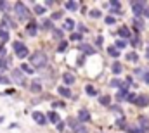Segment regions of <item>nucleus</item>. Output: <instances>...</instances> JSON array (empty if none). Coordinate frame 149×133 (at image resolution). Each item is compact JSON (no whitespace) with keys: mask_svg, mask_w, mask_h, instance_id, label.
Instances as JSON below:
<instances>
[{"mask_svg":"<svg viewBox=\"0 0 149 133\" xmlns=\"http://www.w3.org/2000/svg\"><path fill=\"white\" fill-rule=\"evenodd\" d=\"M30 62L33 64L31 67H43L47 64V55L43 52H35L31 57H30Z\"/></svg>","mask_w":149,"mask_h":133,"instance_id":"1","label":"nucleus"},{"mask_svg":"<svg viewBox=\"0 0 149 133\" xmlns=\"http://www.w3.org/2000/svg\"><path fill=\"white\" fill-rule=\"evenodd\" d=\"M14 50H16V55H17L19 59H24V57L28 55V48H26V45L21 43V42H14Z\"/></svg>","mask_w":149,"mask_h":133,"instance_id":"2","label":"nucleus"},{"mask_svg":"<svg viewBox=\"0 0 149 133\" xmlns=\"http://www.w3.org/2000/svg\"><path fill=\"white\" fill-rule=\"evenodd\" d=\"M16 14H17L19 19H28V17H30V10H28V9L24 7V3H21V2L16 3Z\"/></svg>","mask_w":149,"mask_h":133,"instance_id":"3","label":"nucleus"},{"mask_svg":"<svg viewBox=\"0 0 149 133\" xmlns=\"http://www.w3.org/2000/svg\"><path fill=\"white\" fill-rule=\"evenodd\" d=\"M130 5H132V10H134L135 14H142L144 9H146V3H144V2H132Z\"/></svg>","mask_w":149,"mask_h":133,"instance_id":"4","label":"nucleus"},{"mask_svg":"<svg viewBox=\"0 0 149 133\" xmlns=\"http://www.w3.org/2000/svg\"><path fill=\"white\" fill-rule=\"evenodd\" d=\"M134 104L139 105V107H146V105H149V95H137V99H135Z\"/></svg>","mask_w":149,"mask_h":133,"instance_id":"5","label":"nucleus"},{"mask_svg":"<svg viewBox=\"0 0 149 133\" xmlns=\"http://www.w3.org/2000/svg\"><path fill=\"white\" fill-rule=\"evenodd\" d=\"M12 78H14V81L19 83V85L24 83V76H23V73H21L19 69H14V71H12Z\"/></svg>","mask_w":149,"mask_h":133,"instance_id":"6","label":"nucleus"},{"mask_svg":"<svg viewBox=\"0 0 149 133\" xmlns=\"http://www.w3.org/2000/svg\"><path fill=\"white\" fill-rule=\"evenodd\" d=\"M78 119H80V121H83V123L90 121V112H88L87 109H81V111L78 112Z\"/></svg>","mask_w":149,"mask_h":133,"instance_id":"7","label":"nucleus"},{"mask_svg":"<svg viewBox=\"0 0 149 133\" xmlns=\"http://www.w3.org/2000/svg\"><path fill=\"white\" fill-rule=\"evenodd\" d=\"M33 119L37 121L38 125H45V116H43L42 112H38V111H35V112H33Z\"/></svg>","mask_w":149,"mask_h":133,"instance_id":"8","label":"nucleus"},{"mask_svg":"<svg viewBox=\"0 0 149 133\" xmlns=\"http://www.w3.org/2000/svg\"><path fill=\"white\" fill-rule=\"evenodd\" d=\"M0 40H3V42L9 40V31H7L5 24H0Z\"/></svg>","mask_w":149,"mask_h":133,"instance_id":"9","label":"nucleus"},{"mask_svg":"<svg viewBox=\"0 0 149 133\" xmlns=\"http://www.w3.org/2000/svg\"><path fill=\"white\" fill-rule=\"evenodd\" d=\"M80 50H81V52H85V54H94V52H95L88 43H81V45H80Z\"/></svg>","mask_w":149,"mask_h":133,"instance_id":"10","label":"nucleus"},{"mask_svg":"<svg viewBox=\"0 0 149 133\" xmlns=\"http://www.w3.org/2000/svg\"><path fill=\"white\" fill-rule=\"evenodd\" d=\"M118 35H120L121 38H130V36H132V35H130V30H128V28H125V26L118 30Z\"/></svg>","mask_w":149,"mask_h":133,"instance_id":"11","label":"nucleus"},{"mask_svg":"<svg viewBox=\"0 0 149 133\" xmlns=\"http://www.w3.org/2000/svg\"><path fill=\"white\" fill-rule=\"evenodd\" d=\"M63 81H64L66 85H71V83H74V76L71 73H66V74L63 76Z\"/></svg>","mask_w":149,"mask_h":133,"instance_id":"12","label":"nucleus"},{"mask_svg":"<svg viewBox=\"0 0 149 133\" xmlns=\"http://www.w3.org/2000/svg\"><path fill=\"white\" fill-rule=\"evenodd\" d=\"M59 94H61L63 97H66V99L71 97V92H70V88H66V87H59Z\"/></svg>","mask_w":149,"mask_h":133,"instance_id":"13","label":"nucleus"},{"mask_svg":"<svg viewBox=\"0 0 149 133\" xmlns=\"http://www.w3.org/2000/svg\"><path fill=\"white\" fill-rule=\"evenodd\" d=\"M64 7H66L68 10H76V9H78V3H76V2H71V0H68V2L64 3Z\"/></svg>","mask_w":149,"mask_h":133,"instance_id":"14","label":"nucleus"},{"mask_svg":"<svg viewBox=\"0 0 149 133\" xmlns=\"http://www.w3.org/2000/svg\"><path fill=\"white\" fill-rule=\"evenodd\" d=\"M109 102H111V97H109V95L99 97V104H101V105H109Z\"/></svg>","mask_w":149,"mask_h":133,"instance_id":"15","label":"nucleus"},{"mask_svg":"<svg viewBox=\"0 0 149 133\" xmlns=\"http://www.w3.org/2000/svg\"><path fill=\"white\" fill-rule=\"evenodd\" d=\"M26 30H28V35H31V36H35V33H37V24H35V23H30Z\"/></svg>","mask_w":149,"mask_h":133,"instance_id":"16","label":"nucleus"},{"mask_svg":"<svg viewBox=\"0 0 149 133\" xmlns=\"http://www.w3.org/2000/svg\"><path fill=\"white\" fill-rule=\"evenodd\" d=\"M74 28V21L73 19H66L64 21V30H73Z\"/></svg>","mask_w":149,"mask_h":133,"instance_id":"17","label":"nucleus"},{"mask_svg":"<svg viewBox=\"0 0 149 133\" xmlns=\"http://www.w3.org/2000/svg\"><path fill=\"white\" fill-rule=\"evenodd\" d=\"M47 116H49V119H50V121H52V123H56V125H57V123H59V116H57V114H56V112H49V114H47Z\"/></svg>","mask_w":149,"mask_h":133,"instance_id":"18","label":"nucleus"},{"mask_svg":"<svg viewBox=\"0 0 149 133\" xmlns=\"http://www.w3.org/2000/svg\"><path fill=\"white\" fill-rule=\"evenodd\" d=\"M139 125L142 128H149V119L148 118H139Z\"/></svg>","mask_w":149,"mask_h":133,"instance_id":"19","label":"nucleus"},{"mask_svg":"<svg viewBox=\"0 0 149 133\" xmlns=\"http://www.w3.org/2000/svg\"><path fill=\"white\" fill-rule=\"evenodd\" d=\"M108 52H109V55H113V57H118V55H120V50H116L114 47H109Z\"/></svg>","mask_w":149,"mask_h":133,"instance_id":"20","label":"nucleus"},{"mask_svg":"<svg viewBox=\"0 0 149 133\" xmlns=\"http://www.w3.org/2000/svg\"><path fill=\"white\" fill-rule=\"evenodd\" d=\"M85 92H87L88 95H92V97H94V95H97V90H95L94 87H87V88H85Z\"/></svg>","mask_w":149,"mask_h":133,"instance_id":"21","label":"nucleus"},{"mask_svg":"<svg viewBox=\"0 0 149 133\" xmlns=\"http://www.w3.org/2000/svg\"><path fill=\"white\" fill-rule=\"evenodd\" d=\"M21 69H23L24 73H30V74L33 73V67L30 66V64H21Z\"/></svg>","mask_w":149,"mask_h":133,"instance_id":"22","label":"nucleus"},{"mask_svg":"<svg viewBox=\"0 0 149 133\" xmlns=\"http://www.w3.org/2000/svg\"><path fill=\"white\" fill-rule=\"evenodd\" d=\"M128 132L130 133H146L144 130H141V128H137V126H128Z\"/></svg>","mask_w":149,"mask_h":133,"instance_id":"23","label":"nucleus"},{"mask_svg":"<svg viewBox=\"0 0 149 133\" xmlns=\"http://www.w3.org/2000/svg\"><path fill=\"white\" fill-rule=\"evenodd\" d=\"M111 7H113V9H111L113 12H118V10H120V2L113 0V2H111Z\"/></svg>","mask_w":149,"mask_h":133,"instance_id":"24","label":"nucleus"},{"mask_svg":"<svg viewBox=\"0 0 149 133\" xmlns=\"http://www.w3.org/2000/svg\"><path fill=\"white\" fill-rule=\"evenodd\" d=\"M121 69H123L121 64H118V62H116V64L113 66V73H116V74H118V73H121Z\"/></svg>","mask_w":149,"mask_h":133,"instance_id":"25","label":"nucleus"},{"mask_svg":"<svg viewBox=\"0 0 149 133\" xmlns=\"http://www.w3.org/2000/svg\"><path fill=\"white\" fill-rule=\"evenodd\" d=\"M125 99L128 100V102H135L137 95H135V94H127V97H125Z\"/></svg>","mask_w":149,"mask_h":133,"instance_id":"26","label":"nucleus"},{"mask_svg":"<svg viewBox=\"0 0 149 133\" xmlns=\"http://www.w3.org/2000/svg\"><path fill=\"white\" fill-rule=\"evenodd\" d=\"M127 59H128V61H137V54H135V52H130V54L127 55Z\"/></svg>","mask_w":149,"mask_h":133,"instance_id":"27","label":"nucleus"},{"mask_svg":"<svg viewBox=\"0 0 149 133\" xmlns=\"http://www.w3.org/2000/svg\"><path fill=\"white\" fill-rule=\"evenodd\" d=\"M68 125H70V126H71V128H76V126H78V123H76V119H73V118H70V121H68Z\"/></svg>","mask_w":149,"mask_h":133,"instance_id":"28","label":"nucleus"},{"mask_svg":"<svg viewBox=\"0 0 149 133\" xmlns=\"http://www.w3.org/2000/svg\"><path fill=\"white\" fill-rule=\"evenodd\" d=\"M52 33H54L56 38H63V31L61 30H52Z\"/></svg>","mask_w":149,"mask_h":133,"instance_id":"29","label":"nucleus"},{"mask_svg":"<svg viewBox=\"0 0 149 133\" xmlns=\"http://www.w3.org/2000/svg\"><path fill=\"white\" fill-rule=\"evenodd\" d=\"M90 16H92V17H99V16H101V10L94 9V10H90Z\"/></svg>","mask_w":149,"mask_h":133,"instance_id":"30","label":"nucleus"},{"mask_svg":"<svg viewBox=\"0 0 149 133\" xmlns=\"http://www.w3.org/2000/svg\"><path fill=\"white\" fill-rule=\"evenodd\" d=\"M134 23H135V28H137V30H142V28H144V24H142V21H139V19H135Z\"/></svg>","mask_w":149,"mask_h":133,"instance_id":"31","label":"nucleus"},{"mask_svg":"<svg viewBox=\"0 0 149 133\" xmlns=\"http://www.w3.org/2000/svg\"><path fill=\"white\" fill-rule=\"evenodd\" d=\"M125 45H127V43H125L123 40H118V42H116V47H114V48H123Z\"/></svg>","mask_w":149,"mask_h":133,"instance_id":"32","label":"nucleus"},{"mask_svg":"<svg viewBox=\"0 0 149 133\" xmlns=\"http://www.w3.org/2000/svg\"><path fill=\"white\" fill-rule=\"evenodd\" d=\"M66 47H68V43H66V42H61V43H59V52H64Z\"/></svg>","mask_w":149,"mask_h":133,"instance_id":"33","label":"nucleus"},{"mask_svg":"<svg viewBox=\"0 0 149 133\" xmlns=\"http://www.w3.org/2000/svg\"><path fill=\"white\" fill-rule=\"evenodd\" d=\"M35 12H37V14H43V12H45V9H43L42 5H37V7H35Z\"/></svg>","mask_w":149,"mask_h":133,"instance_id":"34","label":"nucleus"},{"mask_svg":"<svg viewBox=\"0 0 149 133\" xmlns=\"http://www.w3.org/2000/svg\"><path fill=\"white\" fill-rule=\"evenodd\" d=\"M31 90H33V92H40V85H38L37 81H35V83H31Z\"/></svg>","mask_w":149,"mask_h":133,"instance_id":"35","label":"nucleus"},{"mask_svg":"<svg viewBox=\"0 0 149 133\" xmlns=\"http://www.w3.org/2000/svg\"><path fill=\"white\" fill-rule=\"evenodd\" d=\"M127 97V90H120V94H118V99L121 100V99H125Z\"/></svg>","mask_w":149,"mask_h":133,"instance_id":"36","label":"nucleus"},{"mask_svg":"<svg viewBox=\"0 0 149 133\" xmlns=\"http://www.w3.org/2000/svg\"><path fill=\"white\" fill-rule=\"evenodd\" d=\"M43 28H45V30H50V28H52V23H50V21H43Z\"/></svg>","mask_w":149,"mask_h":133,"instance_id":"37","label":"nucleus"},{"mask_svg":"<svg viewBox=\"0 0 149 133\" xmlns=\"http://www.w3.org/2000/svg\"><path fill=\"white\" fill-rule=\"evenodd\" d=\"M7 7H9L7 2H2V0H0V10H7Z\"/></svg>","mask_w":149,"mask_h":133,"instance_id":"38","label":"nucleus"},{"mask_svg":"<svg viewBox=\"0 0 149 133\" xmlns=\"http://www.w3.org/2000/svg\"><path fill=\"white\" fill-rule=\"evenodd\" d=\"M71 40H73V42H74V40H81V35H80V33H73V35H71Z\"/></svg>","mask_w":149,"mask_h":133,"instance_id":"39","label":"nucleus"},{"mask_svg":"<svg viewBox=\"0 0 149 133\" xmlns=\"http://www.w3.org/2000/svg\"><path fill=\"white\" fill-rule=\"evenodd\" d=\"M113 23H114V17L113 16H108L106 17V24H113Z\"/></svg>","mask_w":149,"mask_h":133,"instance_id":"40","label":"nucleus"},{"mask_svg":"<svg viewBox=\"0 0 149 133\" xmlns=\"http://www.w3.org/2000/svg\"><path fill=\"white\" fill-rule=\"evenodd\" d=\"M116 126L123 128V126H125V119H118V121H116Z\"/></svg>","mask_w":149,"mask_h":133,"instance_id":"41","label":"nucleus"},{"mask_svg":"<svg viewBox=\"0 0 149 133\" xmlns=\"http://www.w3.org/2000/svg\"><path fill=\"white\" fill-rule=\"evenodd\" d=\"M5 67H7V62L3 59H0V69H5Z\"/></svg>","mask_w":149,"mask_h":133,"instance_id":"42","label":"nucleus"},{"mask_svg":"<svg viewBox=\"0 0 149 133\" xmlns=\"http://www.w3.org/2000/svg\"><path fill=\"white\" fill-rule=\"evenodd\" d=\"M59 17H61V12H54L52 14V19H59Z\"/></svg>","mask_w":149,"mask_h":133,"instance_id":"43","label":"nucleus"},{"mask_svg":"<svg viewBox=\"0 0 149 133\" xmlns=\"http://www.w3.org/2000/svg\"><path fill=\"white\" fill-rule=\"evenodd\" d=\"M144 81L149 83V71H148V73H144Z\"/></svg>","mask_w":149,"mask_h":133,"instance_id":"44","label":"nucleus"},{"mask_svg":"<svg viewBox=\"0 0 149 133\" xmlns=\"http://www.w3.org/2000/svg\"><path fill=\"white\" fill-rule=\"evenodd\" d=\"M83 61H85V59H83V55H80V57H78V64L81 66V64H83Z\"/></svg>","mask_w":149,"mask_h":133,"instance_id":"45","label":"nucleus"},{"mask_svg":"<svg viewBox=\"0 0 149 133\" xmlns=\"http://www.w3.org/2000/svg\"><path fill=\"white\" fill-rule=\"evenodd\" d=\"M63 128H64V125H63V123H57V130L63 132Z\"/></svg>","mask_w":149,"mask_h":133,"instance_id":"46","label":"nucleus"},{"mask_svg":"<svg viewBox=\"0 0 149 133\" xmlns=\"http://www.w3.org/2000/svg\"><path fill=\"white\" fill-rule=\"evenodd\" d=\"M54 105H56V107H64V104H63V102H56Z\"/></svg>","mask_w":149,"mask_h":133,"instance_id":"47","label":"nucleus"},{"mask_svg":"<svg viewBox=\"0 0 149 133\" xmlns=\"http://www.w3.org/2000/svg\"><path fill=\"white\" fill-rule=\"evenodd\" d=\"M144 16H146V17H149V7H146V9H144Z\"/></svg>","mask_w":149,"mask_h":133,"instance_id":"48","label":"nucleus"},{"mask_svg":"<svg viewBox=\"0 0 149 133\" xmlns=\"http://www.w3.org/2000/svg\"><path fill=\"white\" fill-rule=\"evenodd\" d=\"M0 83H9V80H7V78H2V76H0Z\"/></svg>","mask_w":149,"mask_h":133,"instance_id":"49","label":"nucleus"}]
</instances>
